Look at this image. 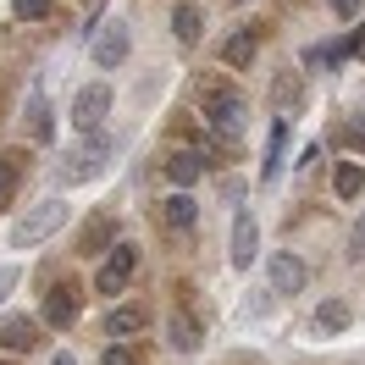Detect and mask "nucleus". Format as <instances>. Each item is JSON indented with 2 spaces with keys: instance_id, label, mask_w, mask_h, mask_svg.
Segmentation results:
<instances>
[{
  "instance_id": "nucleus-10",
  "label": "nucleus",
  "mask_w": 365,
  "mask_h": 365,
  "mask_svg": "<svg viewBox=\"0 0 365 365\" xmlns=\"http://www.w3.org/2000/svg\"><path fill=\"white\" fill-rule=\"evenodd\" d=\"M304 260H299L294 250H282V255H272V288L277 294H299V288H304Z\"/></svg>"
},
{
  "instance_id": "nucleus-25",
  "label": "nucleus",
  "mask_w": 365,
  "mask_h": 365,
  "mask_svg": "<svg viewBox=\"0 0 365 365\" xmlns=\"http://www.w3.org/2000/svg\"><path fill=\"white\" fill-rule=\"evenodd\" d=\"M349 260H365V216L354 222V232H349Z\"/></svg>"
},
{
  "instance_id": "nucleus-28",
  "label": "nucleus",
  "mask_w": 365,
  "mask_h": 365,
  "mask_svg": "<svg viewBox=\"0 0 365 365\" xmlns=\"http://www.w3.org/2000/svg\"><path fill=\"white\" fill-rule=\"evenodd\" d=\"M327 6H332L338 17H354V11H360V0H327Z\"/></svg>"
},
{
  "instance_id": "nucleus-4",
  "label": "nucleus",
  "mask_w": 365,
  "mask_h": 365,
  "mask_svg": "<svg viewBox=\"0 0 365 365\" xmlns=\"http://www.w3.org/2000/svg\"><path fill=\"white\" fill-rule=\"evenodd\" d=\"M133 272H138V250L133 244H111L106 266H100V277H94V288H100V294H122V288L133 282Z\"/></svg>"
},
{
  "instance_id": "nucleus-5",
  "label": "nucleus",
  "mask_w": 365,
  "mask_h": 365,
  "mask_svg": "<svg viewBox=\"0 0 365 365\" xmlns=\"http://www.w3.org/2000/svg\"><path fill=\"white\" fill-rule=\"evenodd\" d=\"M83 310V288L78 282H50L45 288V327H72Z\"/></svg>"
},
{
  "instance_id": "nucleus-13",
  "label": "nucleus",
  "mask_w": 365,
  "mask_h": 365,
  "mask_svg": "<svg viewBox=\"0 0 365 365\" xmlns=\"http://www.w3.org/2000/svg\"><path fill=\"white\" fill-rule=\"evenodd\" d=\"M23 122H28V138H34V144H50V138H56V116H50L45 94H28V111H23Z\"/></svg>"
},
{
  "instance_id": "nucleus-3",
  "label": "nucleus",
  "mask_w": 365,
  "mask_h": 365,
  "mask_svg": "<svg viewBox=\"0 0 365 365\" xmlns=\"http://www.w3.org/2000/svg\"><path fill=\"white\" fill-rule=\"evenodd\" d=\"M106 116H111V89L106 83H89V89L72 94V128L78 133H100Z\"/></svg>"
},
{
  "instance_id": "nucleus-12",
  "label": "nucleus",
  "mask_w": 365,
  "mask_h": 365,
  "mask_svg": "<svg viewBox=\"0 0 365 365\" xmlns=\"http://www.w3.org/2000/svg\"><path fill=\"white\" fill-rule=\"evenodd\" d=\"M166 178L178 182V188H194V182L205 178V155H200V150H178V155H166Z\"/></svg>"
},
{
  "instance_id": "nucleus-14",
  "label": "nucleus",
  "mask_w": 365,
  "mask_h": 365,
  "mask_svg": "<svg viewBox=\"0 0 365 365\" xmlns=\"http://www.w3.org/2000/svg\"><path fill=\"white\" fill-rule=\"evenodd\" d=\"M194 216H200V205H194V200H188V188H178V194H166V200H160V222H166V227H194Z\"/></svg>"
},
{
  "instance_id": "nucleus-9",
  "label": "nucleus",
  "mask_w": 365,
  "mask_h": 365,
  "mask_svg": "<svg viewBox=\"0 0 365 365\" xmlns=\"http://www.w3.org/2000/svg\"><path fill=\"white\" fill-rule=\"evenodd\" d=\"M111 244H116V216H106V210L78 227V255H106Z\"/></svg>"
},
{
  "instance_id": "nucleus-30",
  "label": "nucleus",
  "mask_w": 365,
  "mask_h": 365,
  "mask_svg": "<svg viewBox=\"0 0 365 365\" xmlns=\"http://www.w3.org/2000/svg\"><path fill=\"white\" fill-rule=\"evenodd\" d=\"M0 365H17V360H0Z\"/></svg>"
},
{
  "instance_id": "nucleus-29",
  "label": "nucleus",
  "mask_w": 365,
  "mask_h": 365,
  "mask_svg": "<svg viewBox=\"0 0 365 365\" xmlns=\"http://www.w3.org/2000/svg\"><path fill=\"white\" fill-rule=\"evenodd\" d=\"M50 365H78V360H72V354H56V360H50Z\"/></svg>"
},
{
  "instance_id": "nucleus-11",
  "label": "nucleus",
  "mask_w": 365,
  "mask_h": 365,
  "mask_svg": "<svg viewBox=\"0 0 365 365\" xmlns=\"http://www.w3.org/2000/svg\"><path fill=\"white\" fill-rule=\"evenodd\" d=\"M255 255H260V227H255L250 210H238V222H232V266H250Z\"/></svg>"
},
{
  "instance_id": "nucleus-15",
  "label": "nucleus",
  "mask_w": 365,
  "mask_h": 365,
  "mask_svg": "<svg viewBox=\"0 0 365 365\" xmlns=\"http://www.w3.org/2000/svg\"><path fill=\"white\" fill-rule=\"evenodd\" d=\"M144 327H150V304H122V310H111V321H106L111 338H133Z\"/></svg>"
},
{
  "instance_id": "nucleus-1",
  "label": "nucleus",
  "mask_w": 365,
  "mask_h": 365,
  "mask_svg": "<svg viewBox=\"0 0 365 365\" xmlns=\"http://www.w3.org/2000/svg\"><path fill=\"white\" fill-rule=\"evenodd\" d=\"M200 111H205V128L222 144L244 133V122H250V106H244V94L227 89V83H200Z\"/></svg>"
},
{
  "instance_id": "nucleus-26",
  "label": "nucleus",
  "mask_w": 365,
  "mask_h": 365,
  "mask_svg": "<svg viewBox=\"0 0 365 365\" xmlns=\"http://www.w3.org/2000/svg\"><path fill=\"white\" fill-rule=\"evenodd\" d=\"M343 138H349V144H360V150H365V111H360V116H349V128H343Z\"/></svg>"
},
{
  "instance_id": "nucleus-19",
  "label": "nucleus",
  "mask_w": 365,
  "mask_h": 365,
  "mask_svg": "<svg viewBox=\"0 0 365 365\" xmlns=\"http://www.w3.org/2000/svg\"><path fill=\"white\" fill-rule=\"evenodd\" d=\"M166 332H172V349H182V354H188V349H200V321L194 316H172V327H166Z\"/></svg>"
},
{
  "instance_id": "nucleus-17",
  "label": "nucleus",
  "mask_w": 365,
  "mask_h": 365,
  "mask_svg": "<svg viewBox=\"0 0 365 365\" xmlns=\"http://www.w3.org/2000/svg\"><path fill=\"white\" fill-rule=\"evenodd\" d=\"M255 50H260V39H255L250 28H244V34H232L227 45H222V61H227V67H250Z\"/></svg>"
},
{
  "instance_id": "nucleus-20",
  "label": "nucleus",
  "mask_w": 365,
  "mask_h": 365,
  "mask_svg": "<svg viewBox=\"0 0 365 365\" xmlns=\"http://www.w3.org/2000/svg\"><path fill=\"white\" fill-rule=\"evenodd\" d=\"M316 327L321 332H343V327H349V304H343V299H327L316 310Z\"/></svg>"
},
{
  "instance_id": "nucleus-6",
  "label": "nucleus",
  "mask_w": 365,
  "mask_h": 365,
  "mask_svg": "<svg viewBox=\"0 0 365 365\" xmlns=\"http://www.w3.org/2000/svg\"><path fill=\"white\" fill-rule=\"evenodd\" d=\"M45 343V321H34V316H6L0 321V349L6 354H34Z\"/></svg>"
},
{
  "instance_id": "nucleus-27",
  "label": "nucleus",
  "mask_w": 365,
  "mask_h": 365,
  "mask_svg": "<svg viewBox=\"0 0 365 365\" xmlns=\"http://www.w3.org/2000/svg\"><path fill=\"white\" fill-rule=\"evenodd\" d=\"M11 288H17V266H0V299L11 294Z\"/></svg>"
},
{
  "instance_id": "nucleus-21",
  "label": "nucleus",
  "mask_w": 365,
  "mask_h": 365,
  "mask_svg": "<svg viewBox=\"0 0 365 365\" xmlns=\"http://www.w3.org/2000/svg\"><path fill=\"white\" fill-rule=\"evenodd\" d=\"M299 100H304V78H299V72H282V78H277V106L288 111V106H299Z\"/></svg>"
},
{
  "instance_id": "nucleus-2",
  "label": "nucleus",
  "mask_w": 365,
  "mask_h": 365,
  "mask_svg": "<svg viewBox=\"0 0 365 365\" xmlns=\"http://www.w3.org/2000/svg\"><path fill=\"white\" fill-rule=\"evenodd\" d=\"M67 222V205L61 200H39V205L28 210V216H17V227H11V244L17 250H34V244H45L50 232Z\"/></svg>"
},
{
  "instance_id": "nucleus-16",
  "label": "nucleus",
  "mask_w": 365,
  "mask_h": 365,
  "mask_svg": "<svg viewBox=\"0 0 365 365\" xmlns=\"http://www.w3.org/2000/svg\"><path fill=\"white\" fill-rule=\"evenodd\" d=\"M172 34H178L182 45H200V34H205V17H200V6H178V11H172Z\"/></svg>"
},
{
  "instance_id": "nucleus-24",
  "label": "nucleus",
  "mask_w": 365,
  "mask_h": 365,
  "mask_svg": "<svg viewBox=\"0 0 365 365\" xmlns=\"http://www.w3.org/2000/svg\"><path fill=\"white\" fill-rule=\"evenodd\" d=\"M11 11H17L23 23H45V17L56 11V6H50V0H11Z\"/></svg>"
},
{
  "instance_id": "nucleus-23",
  "label": "nucleus",
  "mask_w": 365,
  "mask_h": 365,
  "mask_svg": "<svg viewBox=\"0 0 365 365\" xmlns=\"http://www.w3.org/2000/svg\"><path fill=\"white\" fill-rule=\"evenodd\" d=\"M100 365H144V349H133V343H111V349L100 354Z\"/></svg>"
},
{
  "instance_id": "nucleus-18",
  "label": "nucleus",
  "mask_w": 365,
  "mask_h": 365,
  "mask_svg": "<svg viewBox=\"0 0 365 365\" xmlns=\"http://www.w3.org/2000/svg\"><path fill=\"white\" fill-rule=\"evenodd\" d=\"M23 150H6V155H0V210L11 205V188H17V178H23Z\"/></svg>"
},
{
  "instance_id": "nucleus-22",
  "label": "nucleus",
  "mask_w": 365,
  "mask_h": 365,
  "mask_svg": "<svg viewBox=\"0 0 365 365\" xmlns=\"http://www.w3.org/2000/svg\"><path fill=\"white\" fill-rule=\"evenodd\" d=\"M360 188H365V172L354 166V160H343V166H338V200H354Z\"/></svg>"
},
{
  "instance_id": "nucleus-7",
  "label": "nucleus",
  "mask_w": 365,
  "mask_h": 365,
  "mask_svg": "<svg viewBox=\"0 0 365 365\" xmlns=\"http://www.w3.org/2000/svg\"><path fill=\"white\" fill-rule=\"evenodd\" d=\"M89 50H94V61H100V67H122V61H128V50H133V39H128V28H122V23H100Z\"/></svg>"
},
{
  "instance_id": "nucleus-8",
  "label": "nucleus",
  "mask_w": 365,
  "mask_h": 365,
  "mask_svg": "<svg viewBox=\"0 0 365 365\" xmlns=\"http://www.w3.org/2000/svg\"><path fill=\"white\" fill-rule=\"evenodd\" d=\"M89 138H94L89 150H78V155H72L67 166H61V178H67V182H83V178H94V172L106 166V155H111V138H100V133H89Z\"/></svg>"
}]
</instances>
